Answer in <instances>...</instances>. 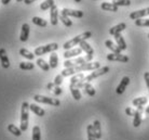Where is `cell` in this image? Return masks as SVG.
Returning <instances> with one entry per match:
<instances>
[{
	"label": "cell",
	"mask_w": 149,
	"mask_h": 140,
	"mask_svg": "<svg viewBox=\"0 0 149 140\" xmlns=\"http://www.w3.org/2000/svg\"><path fill=\"white\" fill-rule=\"evenodd\" d=\"M101 68V63L100 62H88L84 64L78 65V66H74V68H65L62 71L61 75L63 77H68L71 75H76L80 72H84V71H94L97 68Z\"/></svg>",
	"instance_id": "obj_1"
},
{
	"label": "cell",
	"mask_w": 149,
	"mask_h": 140,
	"mask_svg": "<svg viewBox=\"0 0 149 140\" xmlns=\"http://www.w3.org/2000/svg\"><path fill=\"white\" fill-rule=\"evenodd\" d=\"M91 36H92V33H91V32H84V33H82V34L78 35V36L74 37L72 39H70V40H68V42H65L63 46V48L65 50L72 49V47L79 45L81 42H84V40H86V39H89Z\"/></svg>",
	"instance_id": "obj_2"
},
{
	"label": "cell",
	"mask_w": 149,
	"mask_h": 140,
	"mask_svg": "<svg viewBox=\"0 0 149 140\" xmlns=\"http://www.w3.org/2000/svg\"><path fill=\"white\" fill-rule=\"evenodd\" d=\"M28 120H29V103L24 101L21 109V130L26 132L28 128Z\"/></svg>",
	"instance_id": "obj_3"
},
{
	"label": "cell",
	"mask_w": 149,
	"mask_h": 140,
	"mask_svg": "<svg viewBox=\"0 0 149 140\" xmlns=\"http://www.w3.org/2000/svg\"><path fill=\"white\" fill-rule=\"evenodd\" d=\"M57 49H58V45H57L56 42H52V44H49V45L41 46V47L36 48V49H35L34 54L35 56L40 57V56H43V54H45V53L54 52V51H56Z\"/></svg>",
	"instance_id": "obj_4"
},
{
	"label": "cell",
	"mask_w": 149,
	"mask_h": 140,
	"mask_svg": "<svg viewBox=\"0 0 149 140\" xmlns=\"http://www.w3.org/2000/svg\"><path fill=\"white\" fill-rule=\"evenodd\" d=\"M34 100L36 101V102L45 103V104H50V106H61V101L58 100V99L49 98V97H45V96L35 95Z\"/></svg>",
	"instance_id": "obj_5"
},
{
	"label": "cell",
	"mask_w": 149,
	"mask_h": 140,
	"mask_svg": "<svg viewBox=\"0 0 149 140\" xmlns=\"http://www.w3.org/2000/svg\"><path fill=\"white\" fill-rule=\"evenodd\" d=\"M109 70H110V68H109L108 66H104V68H97V70H94L90 75L84 77L83 82H84V83H90V82L94 80L95 78H97V77H100V76H102V75H105L106 73H108Z\"/></svg>",
	"instance_id": "obj_6"
},
{
	"label": "cell",
	"mask_w": 149,
	"mask_h": 140,
	"mask_svg": "<svg viewBox=\"0 0 149 140\" xmlns=\"http://www.w3.org/2000/svg\"><path fill=\"white\" fill-rule=\"evenodd\" d=\"M88 62H89V61H88L86 57H79V58H77V59H74V60H71V59L66 60L64 62V66H65V68H74V66L84 64V63H88Z\"/></svg>",
	"instance_id": "obj_7"
},
{
	"label": "cell",
	"mask_w": 149,
	"mask_h": 140,
	"mask_svg": "<svg viewBox=\"0 0 149 140\" xmlns=\"http://www.w3.org/2000/svg\"><path fill=\"white\" fill-rule=\"evenodd\" d=\"M107 60L113 61V62H122V63H127L129 62V57L123 56L121 53H110L107 54Z\"/></svg>",
	"instance_id": "obj_8"
},
{
	"label": "cell",
	"mask_w": 149,
	"mask_h": 140,
	"mask_svg": "<svg viewBox=\"0 0 149 140\" xmlns=\"http://www.w3.org/2000/svg\"><path fill=\"white\" fill-rule=\"evenodd\" d=\"M149 15V8H146V9H142V10H137V11L132 12L130 14V19L131 20H138L142 19L144 16H147Z\"/></svg>",
	"instance_id": "obj_9"
},
{
	"label": "cell",
	"mask_w": 149,
	"mask_h": 140,
	"mask_svg": "<svg viewBox=\"0 0 149 140\" xmlns=\"http://www.w3.org/2000/svg\"><path fill=\"white\" fill-rule=\"evenodd\" d=\"M129 84H130V77L124 76L122 79H121L120 84L118 85V87H117V89H116V92H117L118 95H122L123 92L125 91V89H127Z\"/></svg>",
	"instance_id": "obj_10"
},
{
	"label": "cell",
	"mask_w": 149,
	"mask_h": 140,
	"mask_svg": "<svg viewBox=\"0 0 149 140\" xmlns=\"http://www.w3.org/2000/svg\"><path fill=\"white\" fill-rule=\"evenodd\" d=\"M62 14H65L67 16H72V18H82L83 16V12L80 10H72V9H67V8H64L63 10L61 11Z\"/></svg>",
	"instance_id": "obj_11"
},
{
	"label": "cell",
	"mask_w": 149,
	"mask_h": 140,
	"mask_svg": "<svg viewBox=\"0 0 149 140\" xmlns=\"http://www.w3.org/2000/svg\"><path fill=\"white\" fill-rule=\"evenodd\" d=\"M50 22L54 26L57 25V23H58V10L55 4L50 9Z\"/></svg>",
	"instance_id": "obj_12"
},
{
	"label": "cell",
	"mask_w": 149,
	"mask_h": 140,
	"mask_svg": "<svg viewBox=\"0 0 149 140\" xmlns=\"http://www.w3.org/2000/svg\"><path fill=\"white\" fill-rule=\"evenodd\" d=\"M0 62H1V66L3 68H8L10 66V60L8 58L7 51L4 48H0Z\"/></svg>",
	"instance_id": "obj_13"
},
{
	"label": "cell",
	"mask_w": 149,
	"mask_h": 140,
	"mask_svg": "<svg viewBox=\"0 0 149 140\" xmlns=\"http://www.w3.org/2000/svg\"><path fill=\"white\" fill-rule=\"evenodd\" d=\"M82 53V49L79 47V48H74V49H69V50H66L65 52H64V58L68 60V59H71V58L74 57H78Z\"/></svg>",
	"instance_id": "obj_14"
},
{
	"label": "cell",
	"mask_w": 149,
	"mask_h": 140,
	"mask_svg": "<svg viewBox=\"0 0 149 140\" xmlns=\"http://www.w3.org/2000/svg\"><path fill=\"white\" fill-rule=\"evenodd\" d=\"M142 112H143V106H137V110L135 111L134 115H133V126L138 127L142 123Z\"/></svg>",
	"instance_id": "obj_15"
},
{
	"label": "cell",
	"mask_w": 149,
	"mask_h": 140,
	"mask_svg": "<svg viewBox=\"0 0 149 140\" xmlns=\"http://www.w3.org/2000/svg\"><path fill=\"white\" fill-rule=\"evenodd\" d=\"M29 25L27 23H24L22 25V30H21V35H19V40L23 42H27V39L29 37Z\"/></svg>",
	"instance_id": "obj_16"
},
{
	"label": "cell",
	"mask_w": 149,
	"mask_h": 140,
	"mask_svg": "<svg viewBox=\"0 0 149 140\" xmlns=\"http://www.w3.org/2000/svg\"><path fill=\"white\" fill-rule=\"evenodd\" d=\"M79 45H80V48L82 49V51H84V52L86 53V56H88V57H90L91 59H93L94 50H93V48H92V47H91V46L86 42V40H84V42H81Z\"/></svg>",
	"instance_id": "obj_17"
},
{
	"label": "cell",
	"mask_w": 149,
	"mask_h": 140,
	"mask_svg": "<svg viewBox=\"0 0 149 140\" xmlns=\"http://www.w3.org/2000/svg\"><path fill=\"white\" fill-rule=\"evenodd\" d=\"M127 28V24L125 23H120L118 25H116V26H112L110 30H109V34L112 35V36H115L117 34H121V32Z\"/></svg>",
	"instance_id": "obj_18"
},
{
	"label": "cell",
	"mask_w": 149,
	"mask_h": 140,
	"mask_svg": "<svg viewBox=\"0 0 149 140\" xmlns=\"http://www.w3.org/2000/svg\"><path fill=\"white\" fill-rule=\"evenodd\" d=\"M115 39H116V42H117V46L121 49V51L127 49V44H125V40H124L122 35L121 34L115 35Z\"/></svg>",
	"instance_id": "obj_19"
},
{
	"label": "cell",
	"mask_w": 149,
	"mask_h": 140,
	"mask_svg": "<svg viewBox=\"0 0 149 140\" xmlns=\"http://www.w3.org/2000/svg\"><path fill=\"white\" fill-rule=\"evenodd\" d=\"M29 110L33 112V113H35L36 115H38V116H45V111L43 110V109H41L40 106H37V104H29Z\"/></svg>",
	"instance_id": "obj_20"
},
{
	"label": "cell",
	"mask_w": 149,
	"mask_h": 140,
	"mask_svg": "<svg viewBox=\"0 0 149 140\" xmlns=\"http://www.w3.org/2000/svg\"><path fill=\"white\" fill-rule=\"evenodd\" d=\"M101 8L104 10V11H111V12H117L119 8L115 6L113 4H110V2H103L101 4Z\"/></svg>",
	"instance_id": "obj_21"
},
{
	"label": "cell",
	"mask_w": 149,
	"mask_h": 140,
	"mask_svg": "<svg viewBox=\"0 0 149 140\" xmlns=\"http://www.w3.org/2000/svg\"><path fill=\"white\" fill-rule=\"evenodd\" d=\"M93 130H94V134H95L96 139H101L102 138V127H101V123H100V121H94Z\"/></svg>",
	"instance_id": "obj_22"
},
{
	"label": "cell",
	"mask_w": 149,
	"mask_h": 140,
	"mask_svg": "<svg viewBox=\"0 0 149 140\" xmlns=\"http://www.w3.org/2000/svg\"><path fill=\"white\" fill-rule=\"evenodd\" d=\"M105 46H106L109 50H111L112 53H121V49H120L117 45H115L113 42H111V40H106V42H105Z\"/></svg>",
	"instance_id": "obj_23"
},
{
	"label": "cell",
	"mask_w": 149,
	"mask_h": 140,
	"mask_svg": "<svg viewBox=\"0 0 149 140\" xmlns=\"http://www.w3.org/2000/svg\"><path fill=\"white\" fill-rule=\"evenodd\" d=\"M49 65L51 68H56L58 65V57L55 52H52L50 56V61H49Z\"/></svg>",
	"instance_id": "obj_24"
},
{
	"label": "cell",
	"mask_w": 149,
	"mask_h": 140,
	"mask_svg": "<svg viewBox=\"0 0 149 140\" xmlns=\"http://www.w3.org/2000/svg\"><path fill=\"white\" fill-rule=\"evenodd\" d=\"M19 54H21L23 58L27 59V60H34L35 57H36L34 53L30 52V51H28V50L25 49V48H22V49H19Z\"/></svg>",
	"instance_id": "obj_25"
},
{
	"label": "cell",
	"mask_w": 149,
	"mask_h": 140,
	"mask_svg": "<svg viewBox=\"0 0 149 140\" xmlns=\"http://www.w3.org/2000/svg\"><path fill=\"white\" fill-rule=\"evenodd\" d=\"M83 89H84V92H86V95H89L90 97H93V96H95V94H96V91H95L94 87L90 83H84Z\"/></svg>",
	"instance_id": "obj_26"
},
{
	"label": "cell",
	"mask_w": 149,
	"mask_h": 140,
	"mask_svg": "<svg viewBox=\"0 0 149 140\" xmlns=\"http://www.w3.org/2000/svg\"><path fill=\"white\" fill-rule=\"evenodd\" d=\"M147 102H148V98H146V97H139V98H135L133 100L132 104L134 106H145Z\"/></svg>",
	"instance_id": "obj_27"
},
{
	"label": "cell",
	"mask_w": 149,
	"mask_h": 140,
	"mask_svg": "<svg viewBox=\"0 0 149 140\" xmlns=\"http://www.w3.org/2000/svg\"><path fill=\"white\" fill-rule=\"evenodd\" d=\"M8 130L10 132V133L12 134V135H14V136L19 137L22 135V130H21V128H19V127H16L15 125H13V124H10V125H8Z\"/></svg>",
	"instance_id": "obj_28"
},
{
	"label": "cell",
	"mask_w": 149,
	"mask_h": 140,
	"mask_svg": "<svg viewBox=\"0 0 149 140\" xmlns=\"http://www.w3.org/2000/svg\"><path fill=\"white\" fill-rule=\"evenodd\" d=\"M31 22L34 23L35 25H38V26H40V27H45L48 25V22H47L45 20L39 18V16H34V18L31 19Z\"/></svg>",
	"instance_id": "obj_29"
},
{
	"label": "cell",
	"mask_w": 149,
	"mask_h": 140,
	"mask_svg": "<svg viewBox=\"0 0 149 140\" xmlns=\"http://www.w3.org/2000/svg\"><path fill=\"white\" fill-rule=\"evenodd\" d=\"M36 63H37L38 66H39L42 71H45V72H48L49 70L51 68H50V65H49V63H47L43 59H40V58H39V59H37V62H36Z\"/></svg>",
	"instance_id": "obj_30"
},
{
	"label": "cell",
	"mask_w": 149,
	"mask_h": 140,
	"mask_svg": "<svg viewBox=\"0 0 149 140\" xmlns=\"http://www.w3.org/2000/svg\"><path fill=\"white\" fill-rule=\"evenodd\" d=\"M54 0H45L42 4H40V10L41 11H45L48 9H51V8L54 6Z\"/></svg>",
	"instance_id": "obj_31"
},
{
	"label": "cell",
	"mask_w": 149,
	"mask_h": 140,
	"mask_svg": "<svg viewBox=\"0 0 149 140\" xmlns=\"http://www.w3.org/2000/svg\"><path fill=\"white\" fill-rule=\"evenodd\" d=\"M58 20H61V22L63 23L65 26L70 27L71 25H72V22H71V20L69 19V16H67V15L62 14V13H61V15H58Z\"/></svg>",
	"instance_id": "obj_32"
},
{
	"label": "cell",
	"mask_w": 149,
	"mask_h": 140,
	"mask_svg": "<svg viewBox=\"0 0 149 140\" xmlns=\"http://www.w3.org/2000/svg\"><path fill=\"white\" fill-rule=\"evenodd\" d=\"M69 89H70L71 91V95H72V97H74V100H77V101H79L80 99H81V92H80V90H79L78 88L74 87V86H69Z\"/></svg>",
	"instance_id": "obj_33"
},
{
	"label": "cell",
	"mask_w": 149,
	"mask_h": 140,
	"mask_svg": "<svg viewBox=\"0 0 149 140\" xmlns=\"http://www.w3.org/2000/svg\"><path fill=\"white\" fill-rule=\"evenodd\" d=\"M84 77H86L84 74H82V73H78V74L74 75L70 78V84H78V83H80V82H83Z\"/></svg>",
	"instance_id": "obj_34"
},
{
	"label": "cell",
	"mask_w": 149,
	"mask_h": 140,
	"mask_svg": "<svg viewBox=\"0 0 149 140\" xmlns=\"http://www.w3.org/2000/svg\"><path fill=\"white\" fill-rule=\"evenodd\" d=\"M19 68L23 71H31L35 68L34 63H30V62H21L19 63Z\"/></svg>",
	"instance_id": "obj_35"
},
{
	"label": "cell",
	"mask_w": 149,
	"mask_h": 140,
	"mask_svg": "<svg viewBox=\"0 0 149 140\" xmlns=\"http://www.w3.org/2000/svg\"><path fill=\"white\" fill-rule=\"evenodd\" d=\"M31 139L33 140H41V132H40V127H39V126H34Z\"/></svg>",
	"instance_id": "obj_36"
},
{
	"label": "cell",
	"mask_w": 149,
	"mask_h": 140,
	"mask_svg": "<svg viewBox=\"0 0 149 140\" xmlns=\"http://www.w3.org/2000/svg\"><path fill=\"white\" fill-rule=\"evenodd\" d=\"M112 4L119 8V7H121V6L129 7V6H131L132 2H131V0H113V1H112Z\"/></svg>",
	"instance_id": "obj_37"
},
{
	"label": "cell",
	"mask_w": 149,
	"mask_h": 140,
	"mask_svg": "<svg viewBox=\"0 0 149 140\" xmlns=\"http://www.w3.org/2000/svg\"><path fill=\"white\" fill-rule=\"evenodd\" d=\"M86 133H88V140H96V137H95V134H94L93 130V125H88Z\"/></svg>",
	"instance_id": "obj_38"
},
{
	"label": "cell",
	"mask_w": 149,
	"mask_h": 140,
	"mask_svg": "<svg viewBox=\"0 0 149 140\" xmlns=\"http://www.w3.org/2000/svg\"><path fill=\"white\" fill-rule=\"evenodd\" d=\"M135 25L139 27H145V26H149V19H138L135 21Z\"/></svg>",
	"instance_id": "obj_39"
},
{
	"label": "cell",
	"mask_w": 149,
	"mask_h": 140,
	"mask_svg": "<svg viewBox=\"0 0 149 140\" xmlns=\"http://www.w3.org/2000/svg\"><path fill=\"white\" fill-rule=\"evenodd\" d=\"M63 76L61 75H57L55 77V79H54V82H53V83H54V85H55V86H61V84L63 83Z\"/></svg>",
	"instance_id": "obj_40"
},
{
	"label": "cell",
	"mask_w": 149,
	"mask_h": 140,
	"mask_svg": "<svg viewBox=\"0 0 149 140\" xmlns=\"http://www.w3.org/2000/svg\"><path fill=\"white\" fill-rule=\"evenodd\" d=\"M53 92H54V95H55V96H60V95H62V92H63V89H62L60 86H55V88H54Z\"/></svg>",
	"instance_id": "obj_41"
},
{
	"label": "cell",
	"mask_w": 149,
	"mask_h": 140,
	"mask_svg": "<svg viewBox=\"0 0 149 140\" xmlns=\"http://www.w3.org/2000/svg\"><path fill=\"white\" fill-rule=\"evenodd\" d=\"M134 113H135V111L132 110V108H127V109H125V114L129 115V116H133Z\"/></svg>",
	"instance_id": "obj_42"
},
{
	"label": "cell",
	"mask_w": 149,
	"mask_h": 140,
	"mask_svg": "<svg viewBox=\"0 0 149 140\" xmlns=\"http://www.w3.org/2000/svg\"><path fill=\"white\" fill-rule=\"evenodd\" d=\"M144 78H145L146 85H147V88H148V90H149V72H145V74H144Z\"/></svg>",
	"instance_id": "obj_43"
},
{
	"label": "cell",
	"mask_w": 149,
	"mask_h": 140,
	"mask_svg": "<svg viewBox=\"0 0 149 140\" xmlns=\"http://www.w3.org/2000/svg\"><path fill=\"white\" fill-rule=\"evenodd\" d=\"M54 88H55V85H54V83H49L48 85H47V89L48 90H54Z\"/></svg>",
	"instance_id": "obj_44"
},
{
	"label": "cell",
	"mask_w": 149,
	"mask_h": 140,
	"mask_svg": "<svg viewBox=\"0 0 149 140\" xmlns=\"http://www.w3.org/2000/svg\"><path fill=\"white\" fill-rule=\"evenodd\" d=\"M36 0H24V2H25V4H33V2H35Z\"/></svg>",
	"instance_id": "obj_45"
},
{
	"label": "cell",
	"mask_w": 149,
	"mask_h": 140,
	"mask_svg": "<svg viewBox=\"0 0 149 140\" xmlns=\"http://www.w3.org/2000/svg\"><path fill=\"white\" fill-rule=\"evenodd\" d=\"M10 1H11V0H1V4H4V6H7V4L10 2Z\"/></svg>",
	"instance_id": "obj_46"
},
{
	"label": "cell",
	"mask_w": 149,
	"mask_h": 140,
	"mask_svg": "<svg viewBox=\"0 0 149 140\" xmlns=\"http://www.w3.org/2000/svg\"><path fill=\"white\" fill-rule=\"evenodd\" d=\"M146 114H149V106H147V109H146Z\"/></svg>",
	"instance_id": "obj_47"
},
{
	"label": "cell",
	"mask_w": 149,
	"mask_h": 140,
	"mask_svg": "<svg viewBox=\"0 0 149 140\" xmlns=\"http://www.w3.org/2000/svg\"><path fill=\"white\" fill-rule=\"evenodd\" d=\"M22 1H24V0H16V2H22Z\"/></svg>",
	"instance_id": "obj_48"
},
{
	"label": "cell",
	"mask_w": 149,
	"mask_h": 140,
	"mask_svg": "<svg viewBox=\"0 0 149 140\" xmlns=\"http://www.w3.org/2000/svg\"><path fill=\"white\" fill-rule=\"evenodd\" d=\"M74 1H76V2H78V4L79 2H81V0H74Z\"/></svg>",
	"instance_id": "obj_49"
},
{
	"label": "cell",
	"mask_w": 149,
	"mask_h": 140,
	"mask_svg": "<svg viewBox=\"0 0 149 140\" xmlns=\"http://www.w3.org/2000/svg\"><path fill=\"white\" fill-rule=\"evenodd\" d=\"M148 38H149V34H148Z\"/></svg>",
	"instance_id": "obj_50"
}]
</instances>
